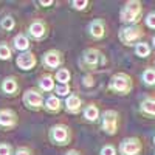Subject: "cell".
<instances>
[{
	"mask_svg": "<svg viewBox=\"0 0 155 155\" xmlns=\"http://www.w3.org/2000/svg\"><path fill=\"white\" fill-rule=\"evenodd\" d=\"M0 155H12V147L8 143H2L0 144Z\"/></svg>",
	"mask_w": 155,
	"mask_h": 155,
	"instance_id": "83f0119b",
	"label": "cell"
},
{
	"mask_svg": "<svg viewBox=\"0 0 155 155\" xmlns=\"http://www.w3.org/2000/svg\"><path fill=\"white\" fill-rule=\"evenodd\" d=\"M11 56H12V51H11L9 45L0 44V59H2V61H9Z\"/></svg>",
	"mask_w": 155,
	"mask_h": 155,
	"instance_id": "484cf974",
	"label": "cell"
},
{
	"mask_svg": "<svg viewBox=\"0 0 155 155\" xmlns=\"http://www.w3.org/2000/svg\"><path fill=\"white\" fill-rule=\"evenodd\" d=\"M141 14H143L141 2H138V0H129L120 12V19L126 25H138Z\"/></svg>",
	"mask_w": 155,
	"mask_h": 155,
	"instance_id": "6da1fadb",
	"label": "cell"
},
{
	"mask_svg": "<svg viewBox=\"0 0 155 155\" xmlns=\"http://www.w3.org/2000/svg\"><path fill=\"white\" fill-rule=\"evenodd\" d=\"M54 2L53 0H48V2H44V0H41V2H39V5H42V6H50V5H53Z\"/></svg>",
	"mask_w": 155,
	"mask_h": 155,
	"instance_id": "d6a6232c",
	"label": "cell"
},
{
	"mask_svg": "<svg viewBox=\"0 0 155 155\" xmlns=\"http://www.w3.org/2000/svg\"><path fill=\"white\" fill-rule=\"evenodd\" d=\"M143 36H144V31L141 30L140 25H126V27L121 28L120 33H118L120 41H121L124 45H127V47L137 44Z\"/></svg>",
	"mask_w": 155,
	"mask_h": 155,
	"instance_id": "277c9868",
	"label": "cell"
},
{
	"mask_svg": "<svg viewBox=\"0 0 155 155\" xmlns=\"http://www.w3.org/2000/svg\"><path fill=\"white\" fill-rule=\"evenodd\" d=\"M71 6H73L76 11H84V9L88 6V2H87V0H73Z\"/></svg>",
	"mask_w": 155,
	"mask_h": 155,
	"instance_id": "4316f807",
	"label": "cell"
},
{
	"mask_svg": "<svg viewBox=\"0 0 155 155\" xmlns=\"http://www.w3.org/2000/svg\"><path fill=\"white\" fill-rule=\"evenodd\" d=\"M144 20H146V25H147L149 28L155 30V12H149Z\"/></svg>",
	"mask_w": 155,
	"mask_h": 155,
	"instance_id": "f1b7e54d",
	"label": "cell"
},
{
	"mask_svg": "<svg viewBox=\"0 0 155 155\" xmlns=\"http://www.w3.org/2000/svg\"><path fill=\"white\" fill-rule=\"evenodd\" d=\"M64 107L68 113H73V115H78L82 109V101L78 95H70L65 98V102H64Z\"/></svg>",
	"mask_w": 155,
	"mask_h": 155,
	"instance_id": "5bb4252c",
	"label": "cell"
},
{
	"mask_svg": "<svg viewBox=\"0 0 155 155\" xmlns=\"http://www.w3.org/2000/svg\"><path fill=\"white\" fill-rule=\"evenodd\" d=\"M14 27H16V20L11 16H5L2 20H0V28H2L3 31H11Z\"/></svg>",
	"mask_w": 155,
	"mask_h": 155,
	"instance_id": "cb8c5ba5",
	"label": "cell"
},
{
	"mask_svg": "<svg viewBox=\"0 0 155 155\" xmlns=\"http://www.w3.org/2000/svg\"><path fill=\"white\" fill-rule=\"evenodd\" d=\"M141 79L146 85H155V68H146L141 74Z\"/></svg>",
	"mask_w": 155,
	"mask_h": 155,
	"instance_id": "603a6c76",
	"label": "cell"
},
{
	"mask_svg": "<svg viewBox=\"0 0 155 155\" xmlns=\"http://www.w3.org/2000/svg\"><path fill=\"white\" fill-rule=\"evenodd\" d=\"M132 87H134V82H132V78L126 74V73H116L112 76L110 79V84H109V88L115 93H120V95H129L132 92Z\"/></svg>",
	"mask_w": 155,
	"mask_h": 155,
	"instance_id": "7a4b0ae2",
	"label": "cell"
},
{
	"mask_svg": "<svg viewBox=\"0 0 155 155\" xmlns=\"http://www.w3.org/2000/svg\"><path fill=\"white\" fill-rule=\"evenodd\" d=\"M12 155H33V153H31V150L28 147H17Z\"/></svg>",
	"mask_w": 155,
	"mask_h": 155,
	"instance_id": "1f68e13d",
	"label": "cell"
},
{
	"mask_svg": "<svg viewBox=\"0 0 155 155\" xmlns=\"http://www.w3.org/2000/svg\"><path fill=\"white\" fill-rule=\"evenodd\" d=\"M23 104L27 106L30 110H41L44 109L45 104V98L41 92H37L34 88H28L27 92L23 93Z\"/></svg>",
	"mask_w": 155,
	"mask_h": 155,
	"instance_id": "52a82bcc",
	"label": "cell"
},
{
	"mask_svg": "<svg viewBox=\"0 0 155 155\" xmlns=\"http://www.w3.org/2000/svg\"><path fill=\"white\" fill-rule=\"evenodd\" d=\"M54 92H56L58 98H67V96H70V87H68V84H58L54 87Z\"/></svg>",
	"mask_w": 155,
	"mask_h": 155,
	"instance_id": "d4e9b609",
	"label": "cell"
},
{
	"mask_svg": "<svg viewBox=\"0 0 155 155\" xmlns=\"http://www.w3.org/2000/svg\"><path fill=\"white\" fill-rule=\"evenodd\" d=\"M84 118L88 121V123H95V121H98L101 116H99V109L95 106V104H88V106H85V109H84Z\"/></svg>",
	"mask_w": 155,
	"mask_h": 155,
	"instance_id": "ffe728a7",
	"label": "cell"
},
{
	"mask_svg": "<svg viewBox=\"0 0 155 155\" xmlns=\"http://www.w3.org/2000/svg\"><path fill=\"white\" fill-rule=\"evenodd\" d=\"M16 64L22 70H31L37 64V59H36V54L33 53V51H25V53H20L17 56Z\"/></svg>",
	"mask_w": 155,
	"mask_h": 155,
	"instance_id": "8fae6325",
	"label": "cell"
},
{
	"mask_svg": "<svg viewBox=\"0 0 155 155\" xmlns=\"http://www.w3.org/2000/svg\"><path fill=\"white\" fill-rule=\"evenodd\" d=\"M135 54L138 58H147L150 54V47L146 42H138L135 45Z\"/></svg>",
	"mask_w": 155,
	"mask_h": 155,
	"instance_id": "7402d4cb",
	"label": "cell"
},
{
	"mask_svg": "<svg viewBox=\"0 0 155 155\" xmlns=\"http://www.w3.org/2000/svg\"><path fill=\"white\" fill-rule=\"evenodd\" d=\"M152 44H153V47H155V36H153V39H152Z\"/></svg>",
	"mask_w": 155,
	"mask_h": 155,
	"instance_id": "e575fe53",
	"label": "cell"
},
{
	"mask_svg": "<svg viewBox=\"0 0 155 155\" xmlns=\"http://www.w3.org/2000/svg\"><path fill=\"white\" fill-rule=\"evenodd\" d=\"M71 78V73L68 71V68H59L54 73V81H58V84H68Z\"/></svg>",
	"mask_w": 155,
	"mask_h": 155,
	"instance_id": "44dd1931",
	"label": "cell"
},
{
	"mask_svg": "<svg viewBox=\"0 0 155 155\" xmlns=\"http://www.w3.org/2000/svg\"><path fill=\"white\" fill-rule=\"evenodd\" d=\"M140 110L143 115H147V116H152L155 118V98H146L141 101V106H140Z\"/></svg>",
	"mask_w": 155,
	"mask_h": 155,
	"instance_id": "d6986e66",
	"label": "cell"
},
{
	"mask_svg": "<svg viewBox=\"0 0 155 155\" xmlns=\"http://www.w3.org/2000/svg\"><path fill=\"white\" fill-rule=\"evenodd\" d=\"M62 62H64L62 53H61L59 50H54V48L45 51V54H44V58H42V64H44L48 70H54V68L61 67Z\"/></svg>",
	"mask_w": 155,
	"mask_h": 155,
	"instance_id": "9c48e42d",
	"label": "cell"
},
{
	"mask_svg": "<svg viewBox=\"0 0 155 155\" xmlns=\"http://www.w3.org/2000/svg\"><path fill=\"white\" fill-rule=\"evenodd\" d=\"M153 144H155V135H153Z\"/></svg>",
	"mask_w": 155,
	"mask_h": 155,
	"instance_id": "d590c367",
	"label": "cell"
},
{
	"mask_svg": "<svg viewBox=\"0 0 155 155\" xmlns=\"http://www.w3.org/2000/svg\"><path fill=\"white\" fill-rule=\"evenodd\" d=\"M65 155H81V152H79V150H76V149H71V150H68Z\"/></svg>",
	"mask_w": 155,
	"mask_h": 155,
	"instance_id": "836d02e7",
	"label": "cell"
},
{
	"mask_svg": "<svg viewBox=\"0 0 155 155\" xmlns=\"http://www.w3.org/2000/svg\"><path fill=\"white\" fill-rule=\"evenodd\" d=\"M19 90V82L16 78H5V79L2 81V92L6 93V95H16Z\"/></svg>",
	"mask_w": 155,
	"mask_h": 155,
	"instance_id": "2e32d148",
	"label": "cell"
},
{
	"mask_svg": "<svg viewBox=\"0 0 155 155\" xmlns=\"http://www.w3.org/2000/svg\"><path fill=\"white\" fill-rule=\"evenodd\" d=\"M143 150V144L138 138H124L120 143V153L121 155H140Z\"/></svg>",
	"mask_w": 155,
	"mask_h": 155,
	"instance_id": "ba28073f",
	"label": "cell"
},
{
	"mask_svg": "<svg viewBox=\"0 0 155 155\" xmlns=\"http://www.w3.org/2000/svg\"><path fill=\"white\" fill-rule=\"evenodd\" d=\"M54 76L51 74H42L39 78V88L42 92H53L54 90Z\"/></svg>",
	"mask_w": 155,
	"mask_h": 155,
	"instance_id": "ac0fdd59",
	"label": "cell"
},
{
	"mask_svg": "<svg viewBox=\"0 0 155 155\" xmlns=\"http://www.w3.org/2000/svg\"><path fill=\"white\" fill-rule=\"evenodd\" d=\"M50 140L53 141L54 144H59V146L68 144L70 140H71L70 127L65 126V124H54L50 129Z\"/></svg>",
	"mask_w": 155,
	"mask_h": 155,
	"instance_id": "5b68a950",
	"label": "cell"
},
{
	"mask_svg": "<svg viewBox=\"0 0 155 155\" xmlns=\"http://www.w3.org/2000/svg\"><path fill=\"white\" fill-rule=\"evenodd\" d=\"M120 115L116 110H106L101 115V127L107 135H115L118 132Z\"/></svg>",
	"mask_w": 155,
	"mask_h": 155,
	"instance_id": "8992f818",
	"label": "cell"
},
{
	"mask_svg": "<svg viewBox=\"0 0 155 155\" xmlns=\"http://www.w3.org/2000/svg\"><path fill=\"white\" fill-rule=\"evenodd\" d=\"M88 34L92 36L93 39H102L106 34V25H104V20L101 19H95L90 22L88 25Z\"/></svg>",
	"mask_w": 155,
	"mask_h": 155,
	"instance_id": "4fadbf2b",
	"label": "cell"
},
{
	"mask_svg": "<svg viewBox=\"0 0 155 155\" xmlns=\"http://www.w3.org/2000/svg\"><path fill=\"white\" fill-rule=\"evenodd\" d=\"M82 84H84V87H93V85H95L93 76L90 74V73H87V74L82 78Z\"/></svg>",
	"mask_w": 155,
	"mask_h": 155,
	"instance_id": "f546056e",
	"label": "cell"
},
{
	"mask_svg": "<svg viewBox=\"0 0 155 155\" xmlns=\"http://www.w3.org/2000/svg\"><path fill=\"white\" fill-rule=\"evenodd\" d=\"M62 107H64L62 101H61V98H58L56 95H50V96L45 99V104H44V109H45L47 112H50V113H58V112L62 110Z\"/></svg>",
	"mask_w": 155,
	"mask_h": 155,
	"instance_id": "9a60e30c",
	"label": "cell"
},
{
	"mask_svg": "<svg viewBox=\"0 0 155 155\" xmlns=\"http://www.w3.org/2000/svg\"><path fill=\"white\" fill-rule=\"evenodd\" d=\"M104 62H106L104 56H102V53H101L99 50H96V48H87L84 53H82V58H81V65L87 71L96 70Z\"/></svg>",
	"mask_w": 155,
	"mask_h": 155,
	"instance_id": "3957f363",
	"label": "cell"
},
{
	"mask_svg": "<svg viewBox=\"0 0 155 155\" xmlns=\"http://www.w3.org/2000/svg\"><path fill=\"white\" fill-rule=\"evenodd\" d=\"M101 155H116V149L112 144H107L101 149Z\"/></svg>",
	"mask_w": 155,
	"mask_h": 155,
	"instance_id": "4dcf8cb0",
	"label": "cell"
},
{
	"mask_svg": "<svg viewBox=\"0 0 155 155\" xmlns=\"http://www.w3.org/2000/svg\"><path fill=\"white\" fill-rule=\"evenodd\" d=\"M17 126V113L12 109H0V129H14Z\"/></svg>",
	"mask_w": 155,
	"mask_h": 155,
	"instance_id": "30bf717a",
	"label": "cell"
},
{
	"mask_svg": "<svg viewBox=\"0 0 155 155\" xmlns=\"http://www.w3.org/2000/svg\"><path fill=\"white\" fill-rule=\"evenodd\" d=\"M12 44H14V48L20 53H25V51H30V39L25 36V34H17L14 39H12Z\"/></svg>",
	"mask_w": 155,
	"mask_h": 155,
	"instance_id": "e0dca14e",
	"label": "cell"
},
{
	"mask_svg": "<svg viewBox=\"0 0 155 155\" xmlns=\"http://www.w3.org/2000/svg\"><path fill=\"white\" fill-rule=\"evenodd\" d=\"M28 34L34 39V41H41L47 36V25L44 20H34L28 27Z\"/></svg>",
	"mask_w": 155,
	"mask_h": 155,
	"instance_id": "7c38bea8",
	"label": "cell"
}]
</instances>
